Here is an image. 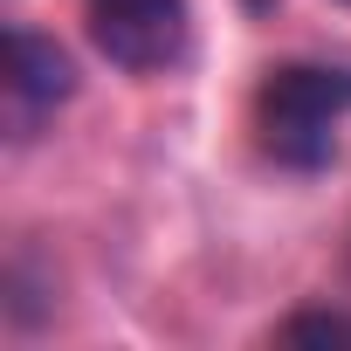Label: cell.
<instances>
[{
  "label": "cell",
  "instance_id": "4",
  "mask_svg": "<svg viewBox=\"0 0 351 351\" xmlns=\"http://www.w3.org/2000/svg\"><path fill=\"white\" fill-rule=\"evenodd\" d=\"M276 337L289 344H351V310H296L276 324Z\"/></svg>",
  "mask_w": 351,
  "mask_h": 351
},
{
  "label": "cell",
  "instance_id": "2",
  "mask_svg": "<svg viewBox=\"0 0 351 351\" xmlns=\"http://www.w3.org/2000/svg\"><path fill=\"white\" fill-rule=\"evenodd\" d=\"M90 49L124 76H165L193 49V0H76Z\"/></svg>",
  "mask_w": 351,
  "mask_h": 351
},
{
  "label": "cell",
  "instance_id": "3",
  "mask_svg": "<svg viewBox=\"0 0 351 351\" xmlns=\"http://www.w3.org/2000/svg\"><path fill=\"white\" fill-rule=\"evenodd\" d=\"M76 97V62L42 28H8V131L35 138L62 104Z\"/></svg>",
  "mask_w": 351,
  "mask_h": 351
},
{
  "label": "cell",
  "instance_id": "1",
  "mask_svg": "<svg viewBox=\"0 0 351 351\" xmlns=\"http://www.w3.org/2000/svg\"><path fill=\"white\" fill-rule=\"evenodd\" d=\"M351 117V62H276L255 90V145L282 172H324Z\"/></svg>",
  "mask_w": 351,
  "mask_h": 351
}]
</instances>
